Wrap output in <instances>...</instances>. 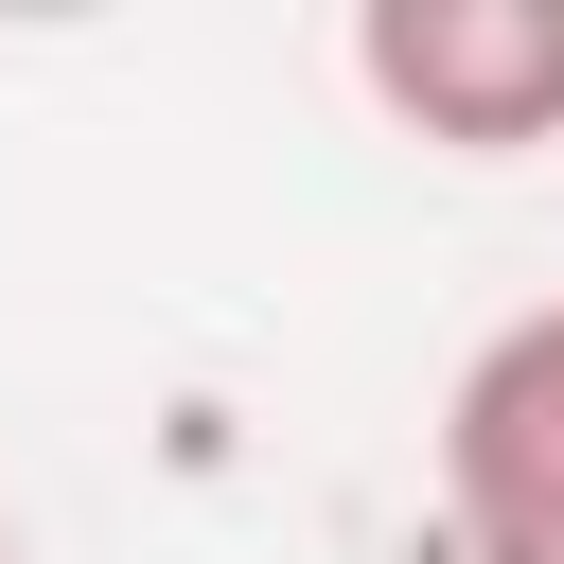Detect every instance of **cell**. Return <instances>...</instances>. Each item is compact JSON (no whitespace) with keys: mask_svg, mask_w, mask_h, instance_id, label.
Masks as SVG:
<instances>
[{"mask_svg":"<svg viewBox=\"0 0 564 564\" xmlns=\"http://www.w3.org/2000/svg\"><path fill=\"white\" fill-rule=\"evenodd\" d=\"M352 88L441 159H529L564 141V0H370Z\"/></svg>","mask_w":564,"mask_h":564,"instance_id":"obj_1","label":"cell"},{"mask_svg":"<svg viewBox=\"0 0 564 564\" xmlns=\"http://www.w3.org/2000/svg\"><path fill=\"white\" fill-rule=\"evenodd\" d=\"M441 529L458 564H564V300L494 317L441 388Z\"/></svg>","mask_w":564,"mask_h":564,"instance_id":"obj_2","label":"cell"},{"mask_svg":"<svg viewBox=\"0 0 564 564\" xmlns=\"http://www.w3.org/2000/svg\"><path fill=\"white\" fill-rule=\"evenodd\" d=\"M0 564H18V529H0Z\"/></svg>","mask_w":564,"mask_h":564,"instance_id":"obj_3","label":"cell"}]
</instances>
